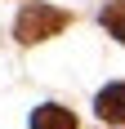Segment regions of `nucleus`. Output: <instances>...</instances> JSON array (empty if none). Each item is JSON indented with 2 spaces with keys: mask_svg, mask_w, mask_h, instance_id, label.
<instances>
[{
  "mask_svg": "<svg viewBox=\"0 0 125 129\" xmlns=\"http://www.w3.org/2000/svg\"><path fill=\"white\" fill-rule=\"evenodd\" d=\"M62 27H67V13L54 9V5H27L18 13V27H13V36L23 40V45H36V40H49L58 36Z\"/></svg>",
  "mask_w": 125,
  "mask_h": 129,
  "instance_id": "f257e3e1",
  "label": "nucleus"
},
{
  "mask_svg": "<svg viewBox=\"0 0 125 129\" xmlns=\"http://www.w3.org/2000/svg\"><path fill=\"white\" fill-rule=\"evenodd\" d=\"M107 125H125V85H107L98 93V107H94Z\"/></svg>",
  "mask_w": 125,
  "mask_h": 129,
  "instance_id": "f03ea898",
  "label": "nucleus"
},
{
  "mask_svg": "<svg viewBox=\"0 0 125 129\" xmlns=\"http://www.w3.org/2000/svg\"><path fill=\"white\" fill-rule=\"evenodd\" d=\"M31 129H80L76 125L72 111H62V107H36V116H31Z\"/></svg>",
  "mask_w": 125,
  "mask_h": 129,
  "instance_id": "7ed1b4c3",
  "label": "nucleus"
},
{
  "mask_svg": "<svg viewBox=\"0 0 125 129\" xmlns=\"http://www.w3.org/2000/svg\"><path fill=\"white\" fill-rule=\"evenodd\" d=\"M103 27H107V31L125 45V0H112V5L103 9Z\"/></svg>",
  "mask_w": 125,
  "mask_h": 129,
  "instance_id": "20e7f679",
  "label": "nucleus"
}]
</instances>
